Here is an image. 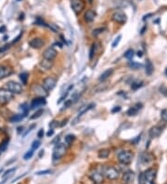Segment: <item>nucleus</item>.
I'll return each instance as SVG.
<instances>
[{
	"label": "nucleus",
	"mask_w": 167,
	"mask_h": 184,
	"mask_svg": "<svg viewBox=\"0 0 167 184\" xmlns=\"http://www.w3.org/2000/svg\"><path fill=\"white\" fill-rule=\"evenodd\" d=\"M66 146L62 143H57L53 149L52 161L54 164H57L66 154Z\"/></svg>",
	"instance_id": "f257e3e1"
},
{
	"label": "nucleus",
	"mask_w": 167,
	"mask_h": 184,
	"mask_svg": "<svg viewBox=\"0 0 167 184\" xmlns=\"http://www.w3.org/2000/svg\"><path fill=\"white\" fill-rule=\"evenodd\" d=\"M118 157V160L121 164L123 165H129L133 161L134 158V154L131 151H122L117 155Z\"/></svg>",
	"instance_id": "f03ea898"
},
{
	"label": "nucleus",
	"mask_w": 167,
	"mask_h": 184,
	"mask_svg": "<svg viewBox=\"0 0 167 184\" xmlns=\"http://www.w3.org/2000/svg\"><path fill=\"white\" fill-rule=\"evenodd\" d=\"M103 175L111 180H115L119 178V171L117 170L115 167L113 166H106L104 167V169L102 170Z\"/></svg>",
	"instance_id": "7ed1b4c3"
},
{
	"label": "nucleus",
	"mask_w": 167,
	"mask_h": 184,
	"mask_svg": "<svg viewBox=\"0 0 167 184\" xmlns=\"http://www.w3.org/2000/svg\"><path fill=\"white\" fill-rule=\"evenodd\" d=\"M13 99V93L5 88H0V104H7Z\"/></svg>",
	"instance_id": "20e7f679"
},
{
	"label": "nucleus",
	"mask_w": 167,
	"mask_h": 184,
	"mask_svg": "<svg viewBox=\"0 0 167 184\" xmlns=\"http://www.w3.org/2000/svg\"><path fill=\"white\" fill-rule=\"evenodd\" d=\"M7 90H10L13 94H21L22 92V87L21 84L15 81H8L6 85Z\"/></svg>",
	"instance_id": "39448f33"
},
{
	"label": "nucleus",
	"mask_w": 167,
	"mask_h": 184,
	"mask_svg": "<svg viewBox=\"0 0 167 184\" xmlns=\"http://www.w3.org/2000/svg\"><path fill=\"white\" fill-rule=\"evenodd\" d=\"M57 85V79L54 78V77H51V76H48L47 78L44 79L43 81V84H42V86L43 88L48 92V91H51L55 88Z\"/></svg>",
	"instance_id": "423d86ee"
},
{
	"label": "nucleus",
	"mask_w": 167,
	"mask_h": 184,
	"mask_svg": "<svg viewBox=\"0 0 167 184\" xmlns=\"http://www.w3.org/2000/svg\"><path fill=\"white\" fill-rule=\"evenodd\" d=\"M112 19L114 22L119 23V24H124L127 21V16L123 11H116L113 13Z\"/></svg>",
	"instance_id": "0eeeda50"
},
{
	"label": "nucleus",
	"mask_w": 167,
	"mask_h": 184,
	"mask_svg": "<svg viewBox=\"0 0 167 184\" xmlns=\"http://www.w3.org/2000/svg\"><path fill=\"white\" fill-rule=\"evenodd\" d=\"M103 172H100L98 169H93L90 174H89V177L90 179L93 180L96 184H100L103 181Z\"/></svg>",
	"instance_id": "6e6552de"
},
{
	"label": "nucleus",
	"mask_w": 167,
	"mask_h": 184,
	"mask_svg": "<svg viewBox=\"0 0 167 184\" xmlns=\"http://www.w3.org/2000/svg\"><path fill=\"white\" fill-rule=\"evenodd\" d=\"M71 6L73 11L76 14H78L82 12L84 10V8H85V2H84V0H72Z\"/></svg>",
	"instance_id": "1a4fd4ad"
},
{
	"label": "nucleus",
	"mask_w": 167,
	"mask_h": 184,
	"mask_svg": "<svg viewBox=\"0 0 167 184\" xmlns=\"http://www.w3.org/2000/svg\"><path fill=\"white\" fill-rule=\"evenodd\" d=\"M47 104V100L45 98L43 97H38V98H35L31 102V109H35V108H39L41 106H44Z\"/></svg>",
	"instance_id": "9d476101"
},
{
	"label": "nucleus",
	"mask_w": 167,
	"mask_h": 184,
	"mask_svg": "<svg viewBox=\"0 0 167 184\" xmlns=\"http://www.w3.org/2000/svg\"><path fill=\"white\" fill-rule=\"evenodd\" d=\"M43 57H44V59H46V60L53 61L54 59L57 57V51L53 47H48L44 51Z\"/></svg>",
	"instance_id": "9b49d317"
},
{
	"label": "nucleus",
	"mask_w": 167,
	"mask_h": 184,
	"mask_svg": "<svg viewBox=\"0 0 167 184\" xmlns=\"http://www.w3.org/2000/svg\"><path fill=\"white\" fill-rule=\"evenodd\" d=\"M163 128L161 127V125H155V127H152L149 129V135L150 138H158L163 133Z\"/></svg>",
	"instance_id": "f8f14e48"
},
{
	"label": "nucleus",
	"mask_w": 167,
	"mask_h": 184,
	"mask_svg": "<svg viewBox=\"0 0 167 184\" xmlns=\"http://www.w3.org/2000/svg\"><path fill=\"white\" fill-rule=\"evenodd\" d=\"M33 93L38 95L39 97H47L48 95L47 93V91L43 88V86H39V85H35V86H33Z\"/></svg>",
	"instance_id": "ddd939ff"
},
{
	"label": "nucleus",
	"mask_w": 167,
	"mask_h": 184,
	"mask_svg": "<svg viewBox=\"0 0 167 184\" xmlns=\"http://www.w3.org/2000/svg\"><path fill=\"white\" fill-rule=\"evenodd\" d=\"M45 45V42L42 38H33L32 39L30 42H29V46L33 48H36V49H39L41 48Z\"/></svg>",
	"instance_id": "4468645a"
},
{
	"label": "nucleus",
	"mask_w": 167,
	"mask_h": 184,
	"mask_svg": "<svg viewBox=\"0 0 167 184\" xmlns=\"http://www.w3.org/2000/svg\"><path fill=\"white\" fill-rule=\"evenodd\" d=\"M94 106H95L94 103H90L89 105L86 106L85 108H83V109H82V111H81V112L78 114V115L76 116V118H75V119L73 120V122H72V125H76V124L78 123V120L80 119V117H82V116H83L84 114H85L86 112H88L89 110H91V109H93Z\"/></svg>",
	"instance_id": "2eb2a0df"
},
{
	"label": "nucleus",
	"mask_w": 167,
	"mask_h": 184,
	"mask_svg": "<svg viewBox=\"0 0 167 184\" xmlns=\"http://www.w3.org/2000/svg\"><path fill=\"white\" fill-rule=\"evenodd\" d=\"M153 159H154L153 154H151L150 153L146 152V153L141 154L140 161H141V163L143 164V165H149V163H151L153 161Z\"/></svg>",
	"instance_id": "dca6fc26"
},
{
	"label": "nucleus",
	"mask_w": 167,
	"mask_h": 184,
	"mask_svg": "<svg viewBox=\"0 0 167 184\" xmlns=\"http://www.w3.org/2000/svg\"><path fill=\"white\" fill-rule=\"evenodd\" d=\"M134 179H135V173L133 171H126L123 174V184H131L133 183Z\"/></svg>",
	"instance_id": "f3484780"
},
{
	"label": "nucleus",
	"mask_w": 167,
	"mask_h": 184,
	"mask_svg": "<svg viewBox=\"0 0 167 184\" xmlns=\"http://www.w3.org/2000/svg\"><path fill=\"white\" fill-rule=\"evenodd\" d=\"M11 73V70L7 65H0V80L8 76Z\"/></svg>",
	"instance_id": "a211bd4d"
},
{
	"label": "nucleus",
	"mask_w": 167,
	"mask_h": 184,
	"mask_svg": "<svg viewBox=\"0 0 167 184\" xmlns=\"http://www.w3.org/2000/svg\"><path fill=\"white\" fill-rule=\"evenodd\" d=\"M156 173V171L153 169V168H149L148 170H146L145 172H144V175H145V178H146V180H147V181L148 182H152V181H154V179H155V174Z\"/></svg>",
	"instance_id": "6ab92c4d"
},
{
	"label": "nucleus",
	"mask_w": 167,
	"mask_h": 184,
	"mask_svg": "<svg viewBox=\"0 0 167 184\" xmlns=\"http://www.w3.org/2000/svg\"><path fill=\"white\" fill-rule=\"evenodd\" d=\"M96 16H97V13L94 11V10H89L86 12L85 14V21L86 22H93L96 18Z\"/></svg>",
	"instance_id": "aec40b11"
},
{
	"label": "nucleus",
	"mask_w": 167,
	"mask_h": 184,
	"mask_svg": "<svg viewBox=\"0 0 167 184\" xmlns=\"http://www.w3.org/2000/svg\"><path fill=\"white\" fill-rule=\"evenodd\" d=\"M113 73V69H107L106 71H104L101 74H100V76H99V81H106L109 77H111L112 76V74Z\"/></svg>",
	"instance_id": "412c9836"
},
{
	"label": "nucleus",
	"mask_w": 167,
	"mask_h": 184,
	"mask_svg": "<svg viewBox=\"0 0 167 184\" xmlns=\"http://www.w3.org/2000/svg\"><path fill=\"white\" fill-rule=\"evenodd\" d=\"M40 66H41L44 70L47 71V70H50V69L52 68L53 62H52V61H48V60H46V59H44V60L40 62Z\"/></svg>",
	"instance_id": "4be33fe9"
},
{
	"label": "nucleus",
	"mask_w": 167,
	"mask_h": 184,
	"mask_svg": "<svg viewBox=\"0 0 167 184\" xmlns=\"http://www.w3.org/2000/svg\"><path fill=\"white\" fill-rule=\"evenodd\" d=\"M153 72H154V67H153L152 62L149 60H147V62H146V73L148 75H151Z\"/></svg>",
	"instance_id": "5701e85b"
},
{
	"label": "nucleus",
	"mask_w": 167,
	"mask_h": 184,
	"mask_svg": "<svg viewBox=\"0 0 167 184\" xmlns=\"http://www.w3.org/2000/svg\"><path fill=\"white\" fill-rule=\"evenodd\" d=\"M24 114H15V115H13L11 118H10V122L11 123H19V122H21L23 118H24Z\"/></svg>",
	"instance_id": "b1692460"
},
{
	"label": "nucleus",
	"mask_w": 167,
	"mask_h": 184,
	"mask_svg": "<svg viewBox=\"0 0 167 184\" xmlns=\"http://www.w3.org/2000/svg\"><path fill=\"white\" fill-rule=\"evenodd\" d=\"M110 155V150L109 149H102L98 151V157L99 158H108Z\"/></svg>",
	"instance_id": "393cba45"
},
{
	"label": "nucleus",
	"mask_w": 167,
	"mask_h": 184,
	"mask_svg": "<svg viewBox=\"0 0 167 184\" xmlns=\"http://www.w3.org/2000/svg\"><path fill=\"white\" fill-rule=\"evenodd\" d=\"M128 66L130 67V68H132L133 70H138L143 67V64L137 62H128Z\"/></svg>",
	"instance_id": "a878e982"
},
{
	"label": "nucleus",
	"mask_w": 167,
	"mask_h": 184,
	"mask_svg": "<svg viewBox=\"0 0 167 184\" xmlns=\"http://www.w3.org/2000/svg\"><path fill=\"white\" fill-rule=\"evenodd\" d=\"M28 76H29V74H28V73H26V72H23V73H20L19 77H20V80H21V82L23 84V85H26V84H27Z\"/></svg>",
	"instance_id": "bb28decb"
},
{
	"label": "nucleus",
	"mask_w": 167,
	"mask_h": 184,
	"mask_svg": "<svg viewBox=\"0 0 167 184\" xmlns=\"http://www.w3.org/2000/svg\"><path fill=\"white\" fill-rule=\"evenodd\" d=\"M74 139H75V136L72 135V134H69V135H67L65 137V143L68 146H71L72 144V142L74 141Z\"/></svg>",
	"instance_id": "cd10ccee"
},
{
	"label": "nucleus",
	"mask_w": 167,
	"mask_h": 184,
	"mask_svg": "<svg viewBox=\"0 0 167 184\" xmlns=\"http://www.w3.org/2000/svg\"><path fill=\"white\" fill-rule=\"evenodd\" d=\"M143 84L144 83L142 82V81H135V82H133L131 84V88L133 90H137V89H138V88L143 87Z\"/></svg>",
	"instance_id": "c85d7f7f"
},
{
	"label": "nucleus",
	"mask_w": 167,
	"mask_h": 184,
	"mask_svg": "<svg viewBox=\"0 0 167 184\" xmlns=\"http://www.w3.org/2000/svg\"><path fill=\"white\" fill-rule=\"evenodd\" d=\"M137 112H138V109L136 106H133V107H130L128 109L127 112H126V114L128 116H135L137 114Z\"/></svg>",
	"instance_id": "c756f323"
},
{
	"label": "nucleus",
	"mask_w": 167,
	"mask_h": 184,
	"mask_svg": "<svg viewBox=\"0 0 167 184\" xmlns=\"http://www.w3.org/2000/svg\"><path fill=\"white\" fill-rule=\"evenodd\" d=\"M8 143H10V139H4L1 143H0V152H5L8 146Z\"/></svg>",
	"instance_id": "7c9ffc66"
},
{
	"label": "nucleus",
	"mask_w": 167,
	"mask_h": 184,
	"mask_svg": "<svg viewBox=\"0 0 167 184\" xmlns=\"http://www.w3.org/2000/svg\"><path fill=\"white\" fill-rule=\"evenodd\" d=\"M134 54H135V52H134V50L133 49H128V50H126V51L124 52V58H126V59H128V60H130V59H132L133 57H134Z\"/></svg>",
	"instance_id": "2f4dec72"
},
{
	"label": "nucleus",
	"mask_w": 167,
	"mask_h": 184,
	"mask_svg": "<svg viewBox=\"0 0 167 184\" xmlns=\"http://www.w3.org/2000/svg\"><path fill=\"white\" fill-rule=\"evenodd\" d=\"M96 53V44H93L90 47V51H89V60H92Z\"/></svg>",
	"instance_id": "473e14b6"
},
{
	"label": "nucleus",
	"mask_w": 167,
	"mask_h": 184,
	"mask_svg": "<svg viewBox=\"0 0 167 184\" xmlns=\"http://www.w3.org/2000/svg\"><path fill=\"white\" fill-rule=\"evenodd\" d=\"M138 184H147V180L145 178L144 173H140L138 177Z\"/></svg>",
	"instance_id": "72a5a7b5"
},
{
	"label": "nucleus",
	"mask_w": 167,
	"mask_h": 184,
	"mask_svg": "<svg viewBox=\"0 0 167 184\" xmlns=\"http://www.w3.org/2000/svg\"><path fill=\"white\" fill-rule=\"evenodd\" d=\"M43 113H44L43 110H38L37 112H35L33 115H31L30 118H31V119H36V118H38V117H40L42 114H43Z\"/></svg>",
	"instance_id": "f704fd0d"
},
{
	"label": "nucleus",
	"mask_w": 167,
	"mask_h": 184,
	"mask_svg": "<svg viewBox=\"0 0 167 184\" xmlns=\"http://www.w3.org/2000/svg\"><path fill=\"white\" fill-rule=\"evenodd\" d=\"M33 150L32 149V150L28 151V152L24 154L23 159H24V160H29V159H31V158H32V156H33Z\"/></svg>",
	"instance_id": "c9c22d12"
},
{
	"label": "nucleus",
	"mask_w": 167,
	"mask_h": 184,
	"mask_svg": "<svg viewBox=\"0 0 167 184\" xmlns=\"http://www.w3.org/2000/svg\"><path fill=\"white\" fill-rule=\"evenodd\" d=\"M21 109L22 110V112H23V114L26 116L27 115V114H28V112H29V108H28V105L26 104V103H23V104H21Z\"/></svg>",
	"instance_id": "e433bc0d"
},
{
	"label": "nucleus",
	"mask_w": 167,
	"mask_h": 184,
	"mask_svg": "<svg viewBox=\"0 0 167 184\" xmlns=\"http://www.w3.org/2000/svg\"><path fill=\"white\" fill-rule=\"evenodd\" d=\"M121 39H122V36H121V35H119L118 36H117V37L114 39V41H113V43H112V47H116L117 46L119 45V43H120Z\"/></svg>",
	"instance_id": "4c0bfd02"
},
{
	"label": "nucleus",
	"mask_w": 167,
	"mask_h": 184,
	"mask_svg": "<svg viewBox=\"0 0 167 184\" xmlns=\"http://www.w3.org/2000/svg\"><path fill=\"white\" fill-rule=\"evenodd\" d=\"M41 145V142L40 140H33V143H32V149L33 150H36L40 147Z\"/></svg>",
	"instance_id": "58836bf2"
},
{
	"label": "nucleus",
	"mask_w": 167,
	"mask_h": 184,
	"mask_svg": "<svg viewBox=\"0 0 167 184\" xmlns=\"http://www.w3.org/2000/svg\"><path fill=\"white\" fill-rule=\"evenodd\" d=\"M105 30V28H102V27H100V28H98V29H95L93 31V36H98V35H100L101 33H103Z\"/></svg>",
	"instance_id": "ea45409f"
},
{
	"label": "nucleus",
	"mask_w": 167,
	"mask_h": 184,
	"mask_svg": "<svg viewBox=\"0 0 167 184\" xmlns=\"http://www.w3.org/2000/svg\"><path fill=\"white\" fill-rule=\"evenodd\" d=\"M162 118L164 122H167V111L166 110H163L162 112Z\"/></svg>",
	"instance_id": "a19ab883"
},
{
	"label": "nucleus",
	"mask_w": 167,
	"mask_h": 184,
	"mask_svg": "<svg viewBox=\"0 0 167 184\" xmlns=\"http://www.w3.org/2000/svg\"><path fill=\"white\" fill-rule=\"evenodd\" d=\"M47 27L51 29L53 32H58V28L56 26L55 24H48V26H47Z\"/></svg>",
	"instance_id": "79ce46f5"
},
{
	"label": "nucleus",
	"mask_w": 167,
	"mask_h": 184,
	"mask_svg": "<svg viewBox=\"0 0 167 184\" xmlns=\"http://www.w3.org/2000/svg\"><path fill=\"white\" fill-rule=\"evenodd\" d=\"M122 110V108L120 107V106H115L112 110V114H116V113H119L120 111Z\"/></svg>",
	"instance_id": "37998d69"
},
{
	"label": "nucleus",
	"mask_w": 167,
	"mask_h": 184,
	"mask_svg": "<svg viewBox=\"0 0 167 184\" xmlns=\"http://www.w3.org/2000/svg\"><path fill=\"white\" fill-rule=\"evenodd\" d=\"M160 91H161V93H163V95L167 96V88H166L164 86L160 87Z\"/></svg>",
	"instance_id": "c03bdc74"
},
{
	"label": "nucleus",
	"mask_w": 167,
	"mask_h": 184,
	"mask_svg": "<svg viewBox=\"0 0 167 184\" xmlns=\"http://www.w3.org/2000/svg\"><path fill=\"white\" fill-rule=\"evenodd\" d=\"M16 170V168H10V169H8V170H7L5 173H4V175H3V178H5L6 176H8L10 175V173H13L14 171Z\"/></svg>",
	"instance_id": "a18cd8bd"
},
{
	"label": "nucleus",
	"mask_w": 167,
	"mask_h": 184,
	"mask_svg": "<svg viewBox=\"0 0 167 184\" xmlns=\"http://www.w3.org/2000/svg\"><path fill=\"white\" fill-rule=\"evenodd\" d=\"M52 171L51 170H44V171H39L36 173V175H47V174H50Z\"/></svg>",
	"instance_id": "49530a36"
},
{
	"label": "nucleus",
	"mask_w": 167,
	"mask_h": 184,
	"mask_svg": "<svg viewBox=\"0 0 167 184\" xmlns=\"http://www.w3.org/2000/svg\"><path fill=\"white\" fill-rule=\"evenodd\" d=\"M37 137H38L39 139H41V138H43V137H44V129H43V128H41V129L38 131V133H37Z\"/></svg>",
	"instance_id": "de8ad7c7"
},
{
	"label": "nucleus",
	"mask_w": 167,
	"mask_h": 184,
	"mask_svg": "<svg viewBox=\"0 0 167 184\" xmlns=\"http://www.w3.org/2000/svg\"><path fill=\"white\" fill-rule=\"evenodd\" d=\"M140 139H141V135L137 136V138H136L135 139H133V140H132V142H133L134 144L136 145V144H137V142H138V141L140 140Z\"/></svg>",
	"instance_id": "09e8293b"
},
{
	"label": "nucleus",
	"mask_w": 167,
	"mask_h": 184,
	"mask_svg": "<svg viewBox=\"0 0 167 184\" xmlns=\"http://www.w3.org/2000/svg\"><path fill=\"white\" fill-rule=\"evenodd\" d=\"M35 125H31V127H30V128H29V129H28V130H27L26 132H25V133L23 134V138H24L25 136H26V135H27V134H28V133H29V132H30V131H31V130H32V129H33V128H35Z\"/></svg>",
	"instance_id": "8fccbe9b"
},
{
	"label": "nucleus",
	"mask_w": 167,
	"mask_h": 184,
	"mask_svg": "<svg viewBox=\"0 0 167 184\" xmlns=\"http://www.w3.org/2000/svg\"><path fill=\"white\" fill-rule=\"evenodd\" d=\"M72 103V99H70V100H67V102L64 103V107H65V108H68V107H69Z\"/></svg>",
	"instance_id": "3c124183"
},
{
	"label": "nucleus",
	"mask_w": 167,
	"mask_h": 184,
	"mask_svg": "<svg viewBox=\"0 0 167 184\" xmlns=\"http://www.w3.org/2000/svg\"><path fill=\"white\" fill-rule=\"evenodd\" d=\"M53 134H54V130L51 128L50 130H48V132L47 133V137H51V136L53 135Z\"/></svg>",
	"instance_id": "603ef678"
},
{
	"label": "nucleus",
	"mask_w": 167,
	"mask_h": 184,
	"mask_svg": "<svg viewBox=\"0 0 167 184\" xmlns=\"http://www.w3.org/2000/svg\"><path fill=\"white\" fill-rule=\"evenodd\" d=\"M55 125H58V124L56 123V121H52L51 123H50V124H49V127H50V128H54V127H55Z\"/></svg>",
	"instance_id": "864d4df0"
},
{
	"label": "nucleus",
	"mask_w": 167,
	"mask_h": 184,
	"mask_svg": "<svg viewBox=\"0 0 167 184\" xmlns=\"http://www.w3.org/2000/svg\"><path fill=\"white\" fill-rule=\"evenodd\" d=\"M6 31H7V28H6L5 25H3V26L0 27V33H4V32H6Z\"/></svg>",
	"instance_id": "5fc2aeb1"
},
{
	"label": "nucleus",
	"mask_w": 167,
	"mask_h": 184,
	"mask_svg": "<svg viewBox=\"0 0 167 184\" xmlns=\"http://www.w3.org/2000/svg\"><path fill=\"white\" fill-rule=\"evenodd\" d=\"M137 57H138V58H141L142 56H143V52H142V51H137Z\"/></svg>",
	"instance_id": "6e6d98bb"
},
{
	"label": "nucleus",
	"mask_w": 167,
	"mask_h": 184,
	"mask_svg": "<svg viewBox=\"0 0 167 184\" xmlns=\"http://www.w3.org/2000/svg\"><path fill=\"white\" fill-rule=\"evenodd\" d=\"M44 152H45L44 150H41V151H40V153H39V157H42V156L44 155V154H45Z\"/></svg>",
	"instance_id": "4d7b16f0"
},
{
	"label": "nucleus",
	"mask_w": 167,
	"mask_h": 184,
	"mask_svg": "<svg viewBox=\"0 0 167 184\" xmlns=\"http://www.w3.org/2000/svg\"><path fill=\"white\" fill-rule=\"evenodd\" d=\"M67 121H68V119H65V120H63V123H61V127H63L64 125H66V124H67Z\"/></svg>",
	"instance_id": "13d9d810"
},
{
	"label": "nucleus",
	"mask_w": 167,
	"mask_h": 184,
	"mask_svg": "<svg viewBox=\"0 0 167 184\" xmlns=\"http://www.w3.org/2000/svg\"><path fill=\"white\" fill-rule=\"evenodd\" d=\"M23 129H22V127H21V128H18V134H20V131L21 132Z\"/></svg>",
	"instance_id": "bf43d9fd"
},
{
	"label": "nucleus",
	"mask_w": 167,
	"mask_h": 184,
	"mask_svg": "<svg viewBox=\"0 0 167 184\" xmlns=\"http://www.w3.org/2000/svg\"><path fill=\"white\" fill-rule=\"evenodd\" d=\"M6 181H7V179H6V180H4L3 181H1V183H0V184H4V183H5Z\"/></svg>",
	"instance_id": "052dcab7"
},
{
	"label": "nucleus",
	"mask_w": 167,
	"mask_h": 184,
	"mask_svg": "<svg viewBox=\"0 0 167 184\" xmlns=\"http://www.w3.org/2000/svg\"><path fill=\"white\" fill-rule=\"evenodd\" d=\"M88 2H89V4H92L93 3V0H88Z\"/></svg>",
	"instance_id": "680f3d73"
},
{
	"label": "nucleus",
	"mask_w": 167,
	"mask_h": 184,
	"mask_svg": "<svg viewBox=\"0 0 167 184\" xmlns=\"http://www.w3.org/2000/svg\"><path fill=\"white\" fill-rule=\"evenodd\" d=\"M165 74L167 75V69H166V71H165Z\"/></svg>",
	"instance_id": "e2e57ef3"
},
{
	"label": "nucleus",
	"mask_w": 167,
	"mask_h": 184,
	"mask_svg": "<svg viewBox=\"0 0 167 184\" xmlns=\"http://www.w3.org/2000/svg\"><path fill=\"white\" fill-rule=\"evenodd\" d=\"M150 184H154V182L152 181V182H150Z\"/></svg>",
	"instance_id": "0e129e2a"
}]
</instances>
